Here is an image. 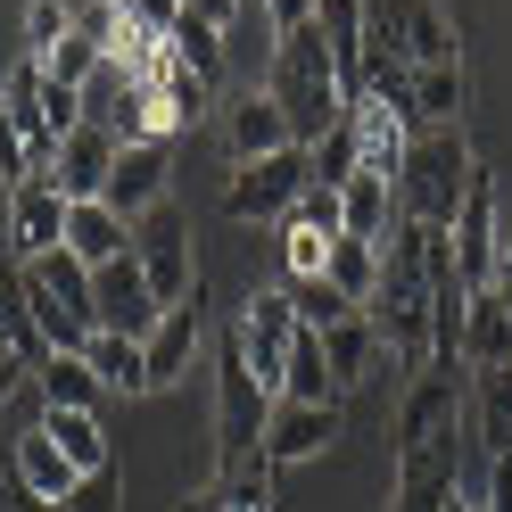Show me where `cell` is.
I'll return each mask as SVG.
<instances>
[{
    "label": "cell",
    "mask_w": 512,
    "mask_h": 512,
    "mask_svg": "<svg viewBox=\"0 0 512 512\" xmlns=\"http://www.w3.org/2000/svg\"><path fill=\"white\" fill-rule=\"evenodd\" d=\"M281 397H298V405H339L347 397L339 380H331V364H323V331H298L290 364H281Z\"/></svg>",
    "instance_id": "31"
},
{
    "label": "cell",
    "mask_w": 512,
    "mask_h": 512,
    "mask_svg": "<svg viewBox=\"0 0 512 512\" xmlns=\"http://www.w3.org/2000/svg\"><path fill=\"white\" fill-rule=\"evenodd\" d=\"M0 512H50L42 496H25V479H17V463L0 455Z\"/></svg>",
    "instance_id": "43"
},
{
    "label": "cell",
    "mask_w": 512,
    "mask_h": 512,
    "mask_svg": "<svg viewBox=\"0 0 512 512\" xmlns=\"http://www.w3.org/2000/svg\"><path fill=\"white\" fill-rule=\"evenodd\" d=\"M290 223H306V232H323V240H339V190H323V182H306V190H298V207H290Z\"/></svg>",
    "instance_id": "39"
},
{
    "label": "cell",
    "mask_w": 512,
    "mask_h": 512,
    "mask_svg": "<svg viewBox=\"0 0 512 512\" xmlns=\"http://www.w3.org/2000/svg\"><path fill=\"white\" fill-rule=\"evenodd\" d=\"M347 116H356V141H364V174H389V182H397L405 141H413L405 108H389V100H347Z\"/></svg>",
    "instance_id": "23"
},
{
    "label": "cell",
    "mask_w": 512,
    "mask_h": 512,
    "mask_svg": "<svg viewBox=\"0 0 512 512\" xmlns=\"http://www.w3.org/2000/svg\"><path fill=\"white\" fill-rule=\"evenodd\" d=\"M67 34H75V9H67V0H25V58H50Z\"/></svg>",
    "instance_id": "36"
},
{
    "label": "cell",
    "mask_w": 512,
    "mask_h": 512,
    "mask_svg": "<svg viewBox=\"0 0 512 512\" xmlns=\"http://www.w3.org/2000/svg\"><path fill=\"white\" fill-rule=\"evenodd\" d=\"M240 9H248V0H182V17L215 25V34H232V25H240Z\"/></svg>",
    "instance_id": "42"
},
{
    "label": "cell",
    "mask_w": 512,
    "mask_h": 512,
    "mask_svg": "<svg viewBox=\"0 0 512 512\" xmlns=\"http://www.w3.org/2000/svg\"><path fill=\"white\" fill-rule=\"evenodd\" d=\"M306 157H314V182H323V190L356 182V174H364V141H356V116H339V124H331V133L314 141Z\"/></svg>",
    "instance_id": "33"
},
{
    "label": "cell",
    "mask_w": 512,
    "mask_h": 512,
    "mask_svg": "<svg viewBox=\"0 0 512 512\" xmlns=\"http://www.w3.org/2000/svg\"><path fill=\"white\" fill-rule=\"evenodd\" d=\"M397 223H405V207H397V182H389V174L339 182V232H347V240H389Z\"/></svg>",
    "instance_id": "22"
},
{
    "label": "cell",
    "mask_w": 512,
    "mask_h": 512,
    "mask_svg": "<svg viewBox=\"0 0 512 512\" xmlns=\"http://www.w3.org/2000/svg\"><path fill=\"white\" fill-rule=\"evenodd\" d=\"M25 306H34V331L50 356H83L91 347V265H75L67 248L25 256Z\"/></svg>",
    "instance_id": "3"
},
{
    "label": "cell",
    "mask_w": 512,
    "mask_h": 512,
    "mask_svg": "<svg viewBox=\"0 0 512 512\" xmlns=\"http://www.w3.org/2000/svg\"><path fill=\"white\" fill-rule=\"evenodd\" d=\"M75 256V265H116V256H133V223H124L108 199H83V207H67V240H58Z\"/></svg>",
    "instance_id": "20"
},
{
    "label": "cell",
    "mask_w": 512,
    "mask_h": 512,
    "mask_svg": "<svg viewBox=\"0 0 512 512\" xmlns=\"http://www.w3.org/2000/svg\"><path fill=\"white\" fill-rule=\"evenodd\" d=\"M496 215H504L496 182H488V174H471V190H463L455 223H446V248H455L463 290H496Z\"/></svg>",
    "instance_id": "8"
},
{
    "label": "cell",
    "mask_w": 512,
    "mask_h": 512,
    "mask_svg": "<svg viewBox=\"0 0 512 512\" xmlns=\"http://www.w3.org/2000/svg\"><path fill=\"white\" fill-rule=\"evenodd\" d=\"M463 100H471V75L463 67H413V100H405V124H463Z\"/></svg>",
    "instance_id": "26"
},
{
    "label": "cell",
    "mask_w": 512,
    "mask_h": 512,
    "mask_svg": "<svg viewBox=\"0 0 512 512\" xmlns=\"http://www.w3.org/2000/svg\"><path fill=\"white\" fill-rule=\"evenodd\" d=\"M83 364L100 372V389H108V397H149V356H141V339L91 331V347H83Z\"/></svg>",
    "instance_id": "28"
},
{
    "label": "cell",
    "mask_w": 512,
    "mask_h": 512,
    "mask_svg": "<svg viewBox=\"0 0 512 512\" xmlns=\"http://www.w3.org/2000/svg\"><path fill=\"white\" fill-rule=\"evenodd\" d=\"M265 422H273V389L248 372L240 339L223 331V347H215V463L265 455Z\"/></svg>",
    "instance_id": "4"
},
{
    "label": "cell",
    "mask_w": 512,
    "mask_h": 512,
    "mask_svg": "<svg viewBox=\"0 0 512 512\" xmlns=\"http://www.w3.org/2000/svg\"><path fill=\"white\" fill-rule=\"evenodd\" d=\"M463 422L479 438V455H512V364H488V372H471V397H463Z\"/></svg>",
    "instance_id": "21"
},
{
    "label": "cell",
    "mask_w": 512,
    "mask_h": 512,
    "mask_svg": "<svg viewBox=\"0 0 512 512\" xmlns=\"http://www.w3.org/2000/svg\"><path fill=\"white\" fill-rule=\"evenodd\" d=\"M446 512H479V496H463V488H455V496H446Z\"/></svg>",
    "instance_id": "49"
},
{
    "label": "cell",
    "mask_w": 512,
    "mask_h": 512,
    "mask_svg": "<svg viewBox=\"0 0 512 512\" xmlns=\"http://www.w3.org/2000/svg\"><path fill=\"white\" fill-rule=\"evenodd\" d=\"M34 397H42L50 413H100V405H108L100 372H91L83 356H50V364L34 372Z\"/></svg>",
    "instance_id": "27"
},
{
    "label": "cell",
    "mask_w": 512,
    "mask_h": 512,
    "mask_svg": "<svg viewBox=\"0 0 512 512\" xmlns=\"http://www.w3.org/2000/svg\"><path fill=\"white\" fill-rule=\"evenodd\" d=\"M273 34H298V25H314V0H265Z\"/></svg>",
    "instance_id": "45"
},
{
    "label": "cell",
    "mask_w": 512,
    "mask_h": 512,
    "mask_svg": "<svg viewBox=\"0 0 512 512\" xmlns=\"http://www.w3.org/2000/svg\"><path fill=\"white\" fill-rule=\"evenodd\" d=\"M223 141H232V166H256V157H273V149H298L290 116L273 108V91H240L232 116H223Z\"/></svg>",
    "instance_id": "19"
},
{
    "label": "cell",
    "mask_w": 512,
    "mask_h": 512,
    "mask_svg": "<svg viewBox=\"0 0 512 512\" xmlns=\"http://www.w3.org/2000/svg\"><path fill=\"white\" fill-rule=\"evenodd\" d=\"M174 58H182V67L199 75L207 91H223V34H215V25H199V17H182V25H174Z\"/></svg>",
    "instance_id": "34"
},
{
    "label": "cell",
    "mask_w": 512,
    "mask_h": 512,
    "mask_svg": "<svg viewBox=\"0 0 512 512\" xmlns=\"http://www.w3.org/2000/svg\"><path fill=\"white\" fill-rule=\"evenodd\" d=\"M174 512H223V496H215V488H190V496H182Z\"/></svg>",
    "instance_id": "47"
},
{
    "label": "cell",
    "mask_w": 512,
    "mask_h": 512,
    "mask_svg": "<svg viewBox=\"0 0 512 512\" xmlns=\"http://www.w3.org/2000/svg\"><path fill=\"white\" fill-rule=\"evenodd\" d=\"M463 488V446L438 438V446H405L397 455V488H389V512H446V496Z\"/></svg>",
    "instance_id": "11"
},
{
    "label": "cell",
    "mask_w": 512,
    "mask_h": 512,
    "mask_svg": "<svg viewBox=\"0 0 512 512\" xmlns=\"http://www.w3.org/2000/svg\"><path fill=\"white\" fill-rule=\"evenodd\" d=\"M281 298H290V306H298V331H339V323H347V314H356V306H347V298L331 290V281H323V273H314V281H290V290H281Z\"/></svg>",
    "instance_id": "35"
},
{
    "label": "cell",
    "mask_w": 512,
    "mask_h": 512,
    "mask_svg": "<svg viewBox=\"0 0 512 512\" xmlns=\"http://www.w3.org/2000/svg\"><path fill=\"white\" fill-rule=\"evenodd\" d=\"M265 91H273V108L290 116V141H298V149H314V141H323L331 124L347 116V91H339L331 50H323V34H314V25H298V34H281V42H273Z\"/></svg>",
    "instance_id": "1"
},
{
    "label": "cell",
    "mask_w": 512,
    "mask_h": 512,
    "mask_svg": "<svg viewBox=\"0 0 512 512\" xmlns=\"http://www.w3.org/2000/svg\"><path fill=\"white\" fill-rule=\"evenodd\" d=\"M50 512H124V504H116V471H100V479H83V488H75L67 504H50Z\"/></svg>",
    "instance_id": "41"
},
{
    "label": "cell",
    "mask_w": 512,
    "mask_h": 512,
    "mask_svg": "<svg viewBox=\"0 0 512 512\" xmlns=\"http://www.w3.org/2000/svg\"><path fill=\"white\" fill-rule=\"evenodd\" d=\"M0 182H34V149H25V133H17V124H9V108H0Z\"/></svg>",
    "instance_id": "40"
},
{
    "label": "cell",
    "mask_w": 512,
    "mask_h": 512,
    "mask_svg": "<svg viewBox=\"0 0 512 512\" xmlns=\"http://www.w3.org/2000/svg\"><path fill=\"white\" fill-rule=\"evenodd\" d=\"M323 281H331V290L364 314V306L380 298V240H347V232H339V240H331V265H323Z\"/></svg>",
    "instance_id": "29"
},
{
    "label": "cell",
    "mask_w": 512,
    "mask_h": 512,
    "mask_svg": "<svg viewBox=\"0 0 512 512\" xmlns=\"http://www.w3.org/2000/svg\"><path fill=\"white\" fill-rule=\"evenodd\" d=\"M281 265H290V281H314V273L331 265V240H323V232H306V223H290V215H281Z\"/></svg>",
    "instance_id": "37"
},
{
    "label": "cell",
    "mask_w": 512,
    "mask_h": 512,
    "mask_svg": "<svg viewBox=\"0 0 512 512\" xmlns=\"http://www.w3.org/2000/svg\"><path fill=\"white\" fill-rule=\"evenodd\" d=\"M496 290H512V207L496 215Z\"/></svg>",
    "instance_id": "46"
},
{
    "label": "cell",
    "mask_w": 512,
    "mask_h": 512,
    "mask_svg": "<svg viewBox=\"0 0 512 512\" xmlns=\"http://www.w3.org/2000/svg\"><path fill=\"white\" fill-rule=\"evenodd\" d=\"M455 430H463L455 372H413V389L397 405V455H405V446H438V438H455Z\"/></svg>",
    "instance_id": "12"
},
{
    "label": "cell",
    "mask_w": 512,
    "mask_h": 512,
    "mask_svg": "<svg viewBox=\"0 0 512 512\" xmlns=\"http://www.w3.org/2000/svg\"><path fill=\"white\" fill-rule=\"evenodd\" d=\"M9 463H17V479H25V496H42V504H67V496L83 488V471L58 455V438L42 430V405H34V422L9 438Z\"/></svg>",
    "instance_id": "18"
},
{
    "label": "cell",
    "mask_w": 512,
    "mask_h": 512,
    "mask_svg": "<svg viewBox=\"0 0 512 512\" xmlns=\"http://www.w3.org/2000/svg\"><path fill=\"white\" fill-rule=\"evenodd\" d=\"M323 364H331V380H339V389H356V380H372L380 364H389V347H380L372 314H347L339 331H323Z\"/></svg>",
    "instance_id": "25"
},
{
    "label": "cell",
    "mask_w": 512,
    "mask_h": 512,
    "mask_svg": "<svg viewBox=\"0 0 512 512\" xmlns=\"http://www.w3.org/2000/svg\"><path fill=\"white\" fill-rule=\"evenodd\" d=\"M157 290L141 281V265L133 256H116V265H100L91 273V331H116V339H149L157 331Z\"/></svg>",
    "instance_id": "10"
},
{
    "label": "cell",
    "mask_w": 512,
    "mask_h": 512,
    "mask_svg": "<svg viewBox=\"0 0 512 512\" xmlns=\"http://www.w3.org/2000/svg\"><path fill=\"white\" fill-rule=\"evenodd\" d=\"M471 141H463V124H422V133L405 141V166H397V207L413 223H430V232H446L463 207V190H471Z\"/></svg>",
    "instance_id": "2"
},
{
    "label": "cell",
    "mask_w": 512,
    "mask_h": 512,
    "mask_svg": "<svg viewBox=\"0 0 512 512\" xmlns=\"http://www.w3.org/2000/svg\"><path fill=\"white\" fill-rule=\"evenodd\" d=\"M17 380H34V372H25V364H0V405L17 397Z\"/></svg>",
    "instance_id": "48"
},
{
    "label": "cell",
    "mask_w": 512,
    "mask_h": 512,
    "mask_svg": "<svg viewBox=\"0 0 512 512\" xmlns=\"http://www.w3.org/2000/svg\"><path fill=\"white\" fill-rule=\"evenodd\" d=\"M364 34L389 42L405 67H463V34L446 0H364Z\"/></svg>",
    "instance_id": "5"
},
{
    "label": "cell",
    "mask_w": 512,
    "mask_h": 512,
    "mask_svg": "<svg viewBox=\"0 0 512 512\" xmlns=\"http://www.w3.org/2000/svg\"><path fill=\"white\" fill-rule=\"evenodd\" d=\"M463 364H471V372L512 364V306H504V290H471V314H463Z\"/></svg>",
    "instance_id": "24"
},
{
    "label": "cell",
    "mask_w": 512,
    "mask_h": 512,
    "mask_svg": "<svg viewBox=\"0 0 512 512\" xmlns=\"http://www.w3.org/2000/svg\"><path fill=\"white\" fill-rule=\"evenodd\" d=\"M306 182H314V157L306 149H273V157H256V166H232L223 215H232V223H281L298 207Z\"/></svg>",
    "instance_id": "7"
},
{
    "label": "cell",
    "mask_w": 512,
    "mask_h": 512,
    "mask_svg": "<svg viewBox=\"0 0 512 512\" xmlns=\"http://www.w3.org/2000/svg\"><path fill=\"white\" fill-rule=\"evenodd\" d=\"M42 430L58 438V455H67L83 479L116 471V455H108V430H100V413H50V405H42Z\"/></svg>",
    "instance_id": "30"
},
{
    "label": "cell",
    "mask_w": 512,
    "mask_h": 512,
    "mask_svg": "<svg viewBox=\"0 0 512 512\" xmlns=\"http://www.w3.org/2000/svg\"><path fill=\"white\" fill-rule=\"evenodd\" d=\"M232 339H240V356H248V372L265 380V389L281 397V364H290V347H298V306L281 298V290H256L248 306H240V323H232Z\"/></svg>",
    "instance_id": "9"
},
{
    "label": "cell",
    "mask_w": 512,
    "mask_h": 512,
    "mask_svg": "<svg viewBox=\"0 0 512 512\" xmlns=\"http://www.w3.org/2000/svg\"><path fill=\"white\" fill-rule=\"evenodd\" d=\"M133 265L141 281L157 290V306H182V298H207V281H199V256H190V223L174 207H149L133 223Z\"/></svg>",
    "instance_id": "6"
},
{
    "label": "cell",
    "mask_w": 512,
    "mask_h": 512,
    "mask_svg": "<svg viewBox=\"0 0 512 512\" xmlns=\"http://www.w3.org/2000/svg\"><path fill=\"white\" fill-rule=\"evenodd\" d=\"M108 9L133 25V34H157V42H166L174 25H182V0H108Z\"/></svg>",
    "instance_id": "38"
},
{
    "label": "cell",
    "mask_w": 512,
    "mask_h": 512,
    "mask_svg": "<svg viewBox=\"0 0 512 512\" xmlns=\"http://www.w3.org/2000/svg\"><path fill=\"white\" fill-rule=\"evenodd\" d=\"M166 174H174L166 141H133V149H116V174H108V207H116L124 223H141L149 207H166Z\"/></svg>",
    "instance_id": "17"
},
{
    "label": "cell",
    "mask_w": 512,
    "mask_h": 512,
    "mask_svg": "<svg viewBox=\"0 0 512 512\" xmlns=\"http://www.w3.org/2000/svg\"><path fill=\"white\" fill-rule=\"evenodd\" d=\"M58 240H67V199H58V182L34 174L9 190V256L25 265V256H50Z\"/></svg>",
    "instance_id": "15"
},
{
    "label": "cell",
    "mask_w": 512,
    "mask_h": 512,
    "mask_svg": "<svg viewBox=\"0 0 512 512\" xmlns=\"http://www.w3.org/2000/svg\"><path fill=\"white\" fill-rule=\"evenodd\" d=\"M479 512H512V455L488 463V496H479Z\"/></svg>",
    "instance_id": "44"
},
{
    "label": "cell",
    "mask_w": 512,
    "mask_h": 512,
    "mask_svg": "<svg viewBox=\"0 0 512 512\" xmlns=\"http://www.w3.org/2000/svg\"><path fill=\"white\" fill-rule=\"evenodd\" d=\"M215 496H223V512H273V463H265V455L223 463V471H215Z\"/></svg>",
    "instance_id": "32"
},
{
    "label": "cell",
    "mask_w": 512,
    "mask_h": 512,
    "mask_svg": "<svg viewBox=\"0 0 512 512\" xmlns=\"http://www.w3.org/2000/svg\"><path fill=\"white\" fill-rule=\"evenodd\" d=\"M331 438H339V405H298V397H273V422H265V463H273V471L314 463Z\"/></svg>",
    "instance_id": "14"
},
{
    "label": "cell",
    "mask_w": 512,
    "mask_h": 512,
    "mask_svg": "<svg viewBox=\"0 0 512 512\" xmlns=\"http://www.w3.org/2000/svg\"><path fill=\"white\" fill-rule=\"evenodd\" d=\"M207 298H182V306H166L157 314V331L141 339V356H149V389H174V380L199 364V347H207V314H199Z\"/></svg>",
    "instance_id": "16"
},
{
    "label": "cell",
    "mask_w": 512,
    "mask_h": 512,
    "mask_svg": "<svg viewBox=\"0 0 512 512\" xmlns=\"http://www.w3.org/2000/svg\"><path fill=\"white\" fill-rule=\"evenodd\" d=\"M42 174L58 182V199H67V207H83V199H108V174H116V141L100 133V124H75V133L58 141V157H50Z\"/></svg>",
    "instance_id": "13"
}]
</instances>
